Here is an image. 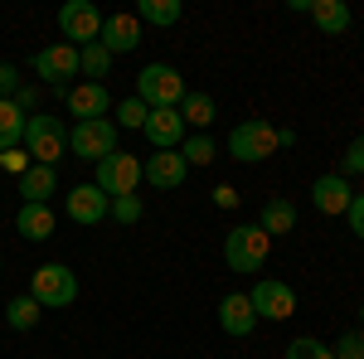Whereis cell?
I'll use <instances>...</instances> for the list:
<instances>
[{
    "instance_id": "obj_1",
    "label": "cell",
    "mask_w": 364,
    "mask_h": 359,
    "mask_svg": "<svg viewBox=\"0 0 364 359\" xmlns=\"http://www.w3.org/2000/svg\"><path fill=\"white\" fill-rule=\"evenodd\" d=\"M25 151L34 166H58L63 161V151H68V127L49 117V112H29L25 122Z\"/></svg>"
},
{
    "instance_id": "obj_2",
    "label": "cell",
    "mask_w": 364,
    "mask_h": 359,
    "mask_svg": "<svg viewBox=\"0 0 364 359\" xmlns=\"http://www.w3.org/2000/svg\"><path fill=\"white\" fill-rule=\"evenodd\" d=\"M267 252H272V238H267L257 223H238V228L224 238V262L233 267V272H262Z\"/></svg>"
},
{
    "instance_id": "obj_3",
    "label": "cell",
    "mask_w": 364,
    "mask_h": 359,
    "mask_svg": "<svg viewBox=\"0 0 364 359\" xmlns=\"http://www.w3.org/2000/svg\"><path fill=\"white\" fill-rule=\"evenodd\" d=\"M29 296L39 306H49V311H63V306L78 301V272L63 267V262H44L39 272L29 277Z\"/></svg>"
},
{
    "instance_id": "obj_4",
    "label": "cell",
    "mask_w": 364,
    "mask_h": 359,
    "mask_svg": "<svg viewBox=\"0 0 364 359\" xmlns=\"http://www.w3.org/2000/svg\"><path fill=\"white\" fill-rule=\"evenodd\" d=\"M272 151H277V127H272V122H262V117H248V122H238V127L228 132V156H233V161H243V166L267 161Z\"/></svg>"
},
{
    "instance_id": "obj_5",
    "label": "cell",
    "mask_w": 364,
    "mask_h": 359,
    "mask_svg": "<svg viewBox=\"0 0 364 359\" xmlns=\"http://www.w3.org/2000/svg\"><path fill=\"white\" fill-rule=\"evenodd\" d=\"M185 78L170 68V63H146L136 73V97L146 102V107H180L185 102Z\"/></svg>"
},
{
    "instance_id": "obj_6",
    "label": "cell",
    "mask_w": 364,
    "mask_h": 359,
    "mask_svg": "<svg viewBox=\"0 0 364 359\" xmlns=\"http://www.w3.org/2000/svg\"><path fill=\"white\" fill-rule=\"evenodd\" d=\"M68 151L78 156V161H107L117 151V127L107 122V117H97V122H78L73 132H68Z\"/></svg>"
},
{
    "instance_id": "obj_7",
    "label": "cell",
    "mask_w": 364,
    "mask_h": 359,
    "mask_svg": "<svg viewBox=\"0 0 364 359\" xmlns=\"http://www.w3.org/2000/svg\"><path fill=\"white\" fill-rule=\"evenodd\" d=\"M92 185L107 194V199L136 194V185H141V161H136V156H127V151H112L107 161H97V180H92Z\"/></svg>"
},
{
    "instance_id": "obj_8",
    "label": "cell",
    "mask_w": 364,
    "mask_h": 359,
    "mask_svg": "<svg viewBox=\"0 0 364 359\" xmlns=\"http://www.w3.org/2000/svg\"><path fill=\"white\" fill-rule=\"evenodd\" d=\"M252 311H257V321H291L296 316V291L287 286V282H272V277H262L257 286L248 291Z\"/></svg>"
},
{
    "instance_id": "obj_9",
    "label": "cell",
    "mask_w": 364,
    "mask_h": 359,
    "mask_svg": "<svg viewBox=\"0 0 364 359\" xmlns=\"http://www.w3.org/2000/svg\"><path fill=\"white\" fill-rule=\"evenodd\" d=\"M58 29H63V39H78V49H83V44H97L102 15H97L92 0H68V5L58 10Z\"/></svg>"
},
{
    "instance_id": "obj_10",
    "label": "cell",
    "mask_w": 364,
    "mask_h": 359,
    "mask_svg": "<svg viewBox=\"0 0 364 359\" xmlns=\"http://www.w3.org/2000/svg\"><path fill=\"white\" fill-rule=\"evenodd\" d=\"M34 73L54 87H68V78H78V44H49L34 54Z\"/></svg>"
},
{
    "instance_id": "obj_11",
    "label": "cell",
    "mask_w": 364,
    "mask_h": 359,
    "mask_svg": "<svg viewBox=\"0 0 364 359\" xmlns=\"http://www.w3.org/2000/svg\"><path fill=\"white\" fill-rule=\"evenodd\" d=\"M63 209H68V219H73V223H102L107 214H112V199L87 180V185H73V190H68Z\"/></svg>"
},
{
    "instance_id": "obj_12",
    "label": "cell",
    "mask_w": 364,
    "mask_h": 359,
    "mask_svg": "<svg viewBox=\"0 0 364 359\" xmlns=\"http://www.w3.org/2000/svg\"><path fill=\"white\" fill-rule=\"evenodd\" d=\"M146 141L156 146V151H180V141H185V122H180V107H151L146 112Z\"/></svg>"
},
{
    "instance_id": "obj_13",
    "label": "cell",
    "mask_w": 364,
    "mask_h": 359,
    "mask_svg": "<svg viewBox=\"0 0 364 359\" xmlns=\"http://www.w3.org/2000/svg\"><path fill=\"white\" fill-rule=\"evenodd\" d=\"M185 175H190V166H185V156H180V151H156V156L141 166V180H151L156 190H180V185H185Z\"/></svg>"
},
{
    "instance_id": "obj_14",
    "label": "cell",
    "mask_w": 364,
    "mask_h": 359,
    "mask_svg": "<svg viewBox=\"0 0 364 359\" xmlns=\"http://www.w3.org/2000/svg\"><path fill=\"white\" fill-rule=\"evenodd\" d=\"M63 102H68V112L78 122H97V117H107V107H112V92L102 83H78V87L63 92Z\"/></svg>"
},
{
    "instance_id": "obj_15",
    "label": "cell",
    "mask_w": 364,
    "mask_h": 359,
    "mask_svg": "<svg viewBox=\"0 0 364 359\" xmlns=\"http://www.w3.org/2000/svg\"><path fill=\"white\" fill-rule=\"evenodd\" d=\"M97 44H102L112 58L117 54H132V49L141 44V20H136V15H107V20H102V34H97Z\"/></svg>"
},
{
    "instance_id": "obj_16",
    "label": "cell",
    "mask_w": 364,
    "mask_h": 359,
    "mask_svg": "<svg viewBox=\"0 0 364 359\" xmlns=\"http://www.w3.org/2000/svg\"><path fill=\"white\" fill-rule=\"evenodd\" d=\"M252 326H257L252 301L243 296V291H228L224 301H219V331L233 335V340H243V335H252Z\"/></svg>"
},
{
    "instance_id": "obj_17",
    "label": "cell",
    "mask_w": 364,
    "mask_h": 359,
    "mask_svg": "<svg viewBox=\"0 0 364 359\" xmlns=\"http://www.w3.org/2000/svg\"><path fill=\"white\" fill-rule=\"evenodd\" d=\"M350 199H355V194H350V180H345V175H321V180L311 185V204H316L321 214H345Z\"/></svg>"
},
{
    "instance_id": "obj_18",
    "label": "cell",
    "mask_w": 364,
    "mask_h": 359,
    "mask_svg": "<svg viewBox=\"0 0 364 359\" xmlns=\"http://www.w3.org/2000/svg\"><path fill=\"white\" fill-rule=\"evenodd\" d=\"M15 228H20V238H29V243H49L54 238V209L49 204H20Z\"/></svg>"
},
{
    "instance_id": "obj_19",
    "label": "cell",
    "mask_w": 364,
    "mask_h": 359,
    "mask_svg": "<svg viewBox=\"0 0 364 359\" xmlns=\"http://www.w3.org/2000/svg\"><path fill=\"white\" fill-rule=\"evenodd\" d=\"M58 190V170L54 166H29L20 175V194H25V204H49V194Z\"/></svg>"
},
{
    "instance_id": "obj_20",
    "label": "cell",
    "mask_w": 364,
    "mask_h": 359,
    "mask_svg": "<svg viewBox=\"0 0 364 359\" xmlns=\"http://www.w3.org/2000/svg\"><path fill=\"white\" fill-rule=\"evenodd\" d=\"M257 228H262L267 238L291 233V228H296V204H291V199H267V204H262V219H257Z\"/></svg>"
},
{
    "instance_id": "obj_21",
    "label": "cell",
    "mask_w": 364,
    "mask_h": 359,
    "mask_svg": "<svg viewBox=\"0 0 364 359\" xmlns=\"http://www.w3.org/2000/svg\"><path fill=\"white\" fill-rule=\"evenodd\" d=\"M311 20L321 34H345L350 29V5L345 0H311Z\"/></svg>"
},
{
    "instance_id": "obj_22",
    "label": "cell",
    "mask_w": 364,
    "mask_h": 359,
    "mask_svg": "<svg viewBox=\"0 0 364 359\" xmlns=\"http://www.w3.org/2000/svg\"><path fill=\"white\" fill-rule=\"evenodd\" d=\"M25 112L15 107V97H5V102H0V156H5V151H15V146H20V141H25Z\"/></svg>"
},
{
    "instance_id": "obj_23",
    "label": "cell",
    "mask_w": 364,
    "mask_h": 359,
    "mask_svg": "<svg viewBox=\"0 0 364 359\" xmlns=\"http://www.w3.org/2000/svg\"><path fill=\"white\" fill-rule=\"evenodd\" d=\"M180 15H185L180 0H141V5H136V20H141V25H156V29L180 25Z\"/></svg>"
},
{
    "instance_id": "obj_24",
    "label": "cell",
    "mask_w": 364,
    "mask_h": 359,
    "mask_svg": "<svg viewBox=\"0 0 364 359\" xmlns=\"http://www.w3.org/2000/svg\"><path fill=\"white\" fill-rule=\"evenodd\" d=\"M180 122L195 127V132H204V127L214 122V97H209V92H185V102H180Z\"/></svg>"
},
{
    "instance_id": "obj_25",
    "label": "cell",
    "mask_w": 364,
    "mask_h": 359,
    "mask_svg": "<svg viewBox=\"0 0 364 359\" xmlns=\"http://www.w3.org/2000/svg\"><path fill=\"white\" fill-rule=\"evenodd\" d=\"M107 68H112V54H107L102 44H83V49H78V73H87L92 83L107 78Z\"/></svg>"
},
{
    "instance_id": "obj_26",
    "label": "cell",
    "mask_w": 364,
    "mask_h": 359,
    "mask_svg": "<svg viewBox=\"0 0 364 359\" xmlns=\"http://www.w3.org/2000/svg\"><path fill=\"white\" fill-rule=\"evenodd\" d=\"M39 311H44V306L34 301V296H15V301L5 306V321H10L15 331H34V326H39Z\"/></svg>"
},
{
    "instance_id": "obj_27",
    "label": "cell",
    "mask_w": 364,
    "mask_h": 359,
    "mask_svg": "<svg viewBox=\"0 0 364 359\" xmlns=\"http://www.w3.org/2000/svg\"><path fill=\"white\" fill-rule=\"evenodd\" d=\"M180 156H185V166H209L214 161V141L204 136V132H195V136L180 141Z\"/></svg>"
},
{
    "instance_id": "obj_28",
    "label": "cell",
    "mask_w": 364,
    "mask_h": 359,
    "mask_svg": "<svg viewBox=\"0 0 364 359\" xmlns=\"http://www.w3.org/2000/svg\"><path fill=\"white\" fill-rule=\"evenodd\" d=\"M287 359H336V350H331V345H321L316 335H301V340H291V345H287Z\"/></svg>"
},
{
    "instance_id": "obj_29",
    "label": "cell",
    "mask_w": 364,
    "mask_h": 359,
    "mask_svg": "<svg viewBox=\"0 0 364 359\" xmlns=\"http://www.w3.org/2000/svg\"><path fill=\"white\" fill-rule=\"evenodd\" d=\"M146 102L141 97H127V102H117V127H132V132H141L146 127Z\"/></svg>"
},
{
    "instance_id": "obj_30",
    "label": "cell",
    "mask_w": 364,
    "mask_h": 359,
    "mask_svg": "<svg viewBox=\"0 0 364 359\" xmlns=\"http://www.w3.org/2000/svg\"><path fill=\"white\" fill-rule=\"evenodd\" d=\"M331 350H336V359H364V331H345Z\"/></svg>"
},
{
    "instance_id": "obj_31",
    "label": "cell",
    "mask_w": 364,
    "mask_h": 359,
    "mask_svg": "<svg viewBox=\"0 0 364 359\" xmlns=\"http://www.w3.org/2000/svg\"><path fill=\"white\" fill-rule=\"evenodd\" d=\"M112 214H117V223H141V194H122V199H112Z\"/></svg>"
},
{
    "instance_id": "obj_32",
    "label": "cell",
    "mask_w": 364,
    "mask_h": 359,
    "mask_svg": "<svg viewBox=\"0 0 364 359\" xmlns=\"http://www.w3.org/2000/svg\"><path fill=\"white\" fill-rule=\"evenodd\" d=\"M340 175H345V180H350V175H364V136H355L350 151L340 156Z\"/></svg>"
},
{
    "instance_id": "obj_33",
    "label": "cell",
    "mask_w": 364,
    "mask_h": 359,
    "mask_svg": "<svg viewBox=\"0 0 364 359\" xmlns=\"http://www.w3.org/2000/svg\"><path fill=\"white\" fill-rule=\"evenodd\" d=\"M15 92H20V68L15 63H0V102L15 97Z\"/></svg>"
},
{
    "instance_id": "obj_34",
    "label": "cell",
    "mask_w": 364,
    "mask_h": 359,
    "mask_svg": "<svg viewBox=\"0 0 364 359\" xmlns=\"http://www.w3.org/2000/svg\"><path fill=\"white\" fill-rule=\"evenodd\" d=\"M345 214H350V228H355V238L364 243V194H355V199H350V209H345Z\"/></svg>"
},
{
    "instance_id": "obj_35",
    "label": "cell",
    "mask_w": 364,
    "mask_h": 359,
    "mask_svg": "<svg viewBox=\"0 0 364 359\" xmlns=\"http://www.w3.org/2000/svg\"><path fill=\"white\" fill-rule=\"evenodd\" d=\"M0 161H5V166L15 170V175H25V170L34 166V161H29V151H20V146H15V151H5V156H0Z\"/></svg>"
},
{
    "instance_id": "obj_36",
    "label": "cell",
    "mask_w": 364,
    "mask_h": 359,
    "mask_svg": "<svg viewBox=\"0 0 364 359\" xmlns=\"http://www.w3.org/2000/svg\"><path fill=\"white\" fill-rule=\"evenodd\" d=\"M214 204H219V209H233V204H238V190H233V185H219V190H214Z\"/></svg>"
},
{
    "instance_id": "obj_37",
    "label": "cell",
    "mask_w": 364,
    "mask_h": 359,
    "mask_svg": "<svg viewBox=\"0 0 364 359\" xmlns=\"http://www.w3.org/2000/svg\"><path fill=\"white\" fill-rule=\"evenodd\" d=\"M360 331H364V301H360Z\"/></svg>"
},
{
    "instance_id": "obj_38",
    "label": "cell",
    "mask_w": 364,
    "mask_h": 359,
    "mask_svg": "<svg viewBox=\"0 0 364 359\" xmlns=\"http://www.w3.org/2000/svg\"><path fill=\"white\" fill-rule=\"evenodd\" d=\"M0 272H5V252H0Z\"/></svg>"
}]
</instances>
